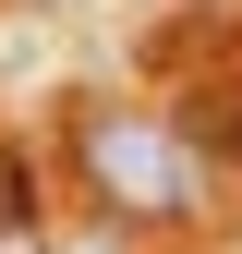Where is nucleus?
Here are the masks:
<instances>
[{
  "instance_id": "3",
  "label": "nucleus",
  "mask_w": 242,
  "mask_h": 254,
  "mask_svg": "<svg viewBox=\"0 0 242 254\" xmlns=\"http://www.w3.org/2000/svg\"><path fill=\"white\" fill-rule=\"evenodd\" d=\"M37 12H73V0H37Z\"/></svg>"
},
{
  "instance_id": "2",
  "label": "nucleus",
  "mask_w": 242,
  "mask_h": 254,
  "mask_svg": "<svg viewBox=\"0 0 242 254\" xmlns=\"http://www.w3.org/2000/svg\"><path fill=\"white\" fill-rule=\"evenodd\" d=\"M49 254H109V242H49Z\"/></svg>"
},
{
  "instance_id": "1",
  "label": "nucleus",
  "mask_w": 242,
  "mask_h": 254,
  "mask_svg": "<svg viewBox=\"0 0 242 254\" xmlns=\"http://www.w3.org/2000/svg\"><path fill=\"white\" fill-rule=\"evenodd\" d=\"M73 170H85L109 230H182V218H206V145L182 121H158V109H109L97 97L73 121Z\"/></svg>"
}]
</instances>
